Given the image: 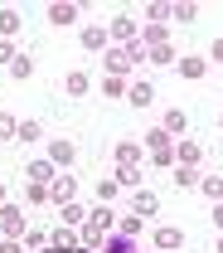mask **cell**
I'll list each match as a JSON object with an SVG mask.
<instances>
[{
  "label": "cell",
  "mask_w": 223,
  "mask_h": 253,
  "mask_svg": "<svg viewBox=\"0 0 223 253\" xmlns=\"http://www.w3.org/2000/svg\"><path fill=\"white\" fill-rule=\"evenodd\" d=\"M39 136H44L39 122H20V131H15V141H39Z\"/></svg>",
  "instance_id": "obj_30"
},
{
  "label": "cell",
  "mask_w": 223,
  "mask_h": 253,
  "mask_svg": "<svg viewBox=\"0 0 223 253\" xmlns=\"http://www.w3.org/2000/svg\"><path fill=\"white\" fill-rule=\"evenodd\" d=\"M0 205H5V185H0Z\"/></svg>",
  "instance_id": "obj_43"
},
{
  "label": "cell",
  "mask_w": 223,
  "mask_h": 253,
  "mask_svg": "<svg viewBox=\"0 0 223 253\" xmlns=\"http://www.w3.org/2000/svg\"><path fill=\"white\" fill-rule=\"evenodd\" d=\"M68 239H73V229H68V224H59V229H54V234H49V244H59V253L68 249Z\"/></svg>",
  "instance_id": "obj_33"
},
{
  "label": "cell",
  "mask_w": 223,
  "mask_h": 253,
  "mask_svg": "<svg viewBox=\"0 0 223 253\" xmlns=\"http://www.w3.org/2000/svg\"><path fill=\"white\" fill-rule=\"evenodd\" d=\"M194 15H199V5H175V15H170V20H180V25H190Z\"/></svg>",
  "instance_id": "obj_36"
},
{
  "label": "cell",
  "mask_w": 223,
  "mask_h": 253,
  "mask_svg": "<svg viewBox=\"0 0 223 253\" xmlns=\"http://www.w3.org/2000/svg\"><path fill=\"white\" fill-rule=\"evenodd\" d=\"M165 39H170V30H165V25H146V44H151V49H156V44H165Z\"/></svg>",
  "instance_id": "obj_31"
},
{
  "label": "cell",
  "mask_w": 223,
  "mask_h": 253,
  "mask_svg": "<svg viewBox=\"0 0 223 253\" xmlns=\"http://www.w3.org/2000/svg\"><path fill=\"white\" fill-rule=\"evenodd\" d=\"M112 180H117V185H127V190H141V170H136V166H122Z\"/></svg>",
  "instance_id": "obj_19"
},
{
  "label": "cell",
  "mask_w": 223,
  "mask_h": 253,
  "mask_svg": "<svg viewBox=\"0 0 223 253\" xmlns=\"http://www.w3.org/2000/svg\"><path fill=\"white\" fill-rule=\"evenodd\" d=\"M199 190L209 200H223V175H199Z\"/></svg>",
  "instance_id": "obj_22"
},
{
  "label": "cell",
  "mask_w": 223,
  "mask_h": 253,
  "mask_svg": "<svg viewBox=\"0 0 223 253\" xmlns=\"http://www.w3.org/2000/svg\"><path fill=\"white\" fill-rule=\"evenodd\" d=\"M0 253H25V249H20L15 239H5V244H0Z\"/></svg>",
  "instance_id": "obj_41"
},
{
  "label": "cell",
  "mask_w": 223,
  "mask_h": 253,
  "mask_svg": "<svg viewBox=\"0 0 223 253\" xmlns=\"http://www.w3.org/2000/svg\"><path fill=\"white\" fill-rule=\"evenodd\" d=\"M214 224L223 229V200H214Z\"/></svg>",
  "instance_id": "obj_42"
},
{
  "label": "cell",
  "mask_w": 223,
  "mask_h": 253,
  "mask_svg": "<svg viewBox=\"0 0 223 253\" xmlns=\"http://www.w3.org/2000/svg\"><path fill=\"white\" fill-rule=\"evenodd\" d=\"M180 244H185V234H180V229H170V224H165V229H156V249H180Z\"/></svg>",
  "instance_id": "obj_13"
},
{
  "label": "cell",
  "mask_w": 223,
  "mask_h": 253,
  "mask_svg": "<svg viewBox=\"0 0 223 253\" xmlns=\"http://www.w3.org/2000/svg\"><path fill=\"white\" fill-rule=\"evenodd\" d=\"M156 210H160V200L151 195V190H136V195H131V214L146 219V214H156Z\"/></svg>",
  "instance_id": "obj_10"
},
{
  "label": "cell",
  "mask_w": 223,
  "mask_h": 253,
  "mask_svg": "<svg viewBox=\"0 0 223 253\" xmlns=\"http://www.w3.org/2000/svg\"><path fill=\"white\" fill-rule=\"evenodd\" d=\"M175 73H180V78H204V73H209V59H199V54H185V59L175 63Z\"/></svg>",
  "instance_id": "obj_6"
},
{
  "label": "cell",
  "mask_w": 223,
  "mask_h": 253,
  "mask_svg": "<svg viewBox=\"0 0 223 253\" xmlns=\"http://www.w3.org/2000/svg\"><path fill=\"white\" fill-rule=\"evenodd\" d=\"M107 34L122 39V44H131V39H136V20H131V15H117V20L107 25Z\"/></svg>",
  "instance_id": "obj_9"
},
{
  "label": "cell",
  "mask_w": 223,
  "mask_h": 253,
  "mask_svg": "<svg viewBox=\"0 0 223 253\" xmlns=\"http://www.w3.org/2000/svg\"><path fill=\"white\" fill-rule=\"evenodd\" d=\"M117 161H122V166H136V161H141V146H136V141H122V146H117Z\"/></svg>",
  "instance_id": "obj_26"
},
{
  "label": "cell",
  "mask_w": 223,
  "mask_h": 253,
  "mask_svg": "<svg viewBox=\"0 0 223 253\" xmlns=\"http://www.w3.org/2000/svg\"><path fill=\"white\" fill-rule=\"evenodd\" d=\"M0 234L5 239H25L30 229H25V214L15 210V205H0Z\"/></svg>",
  "instance_id": "obj_3"
},
{
  "label": "cell",
  "mask_w": 223,
  "mask_h": 253,
  "mask_svg": "<svg viewBox=\"0 0 223 253\" xmlns=\"http://www.w3.org/2000/svg\"><path fill=\"white\" fill-rule=\"evenodd\" d=\"M209 59H214V63H223V39H214V49H209Z\"/></svg>",
  "instance_id": "obj_40"
},
{
  "label": "cell",
  "mask_w": 223,
  "mask_h": 253,
  "mask_svg": "<svg viewBox=\"0 0 223 253\" xmlns=\"http://www.w3.org/2000/svg\"><path fill=\"white\" fill-rule=\"evenodd\" d=\"M141 229H146V219H141V214H127L117 234H127V239H141Z\"/></svg>",
  "instance_id": "obj_27"
},
{
  "label": "cell",
  "mask_w": 223,
  "mask_h": 253,
  "mask_svg": "<svg viewBox=\"0 0 223 253\" xmlns=\"http://www.w3.org/2000/svg\"><path fill=\"white\" fill-rule=\"evenodd\" d=\"M0 63H15V44L10 39H0Z\"/></svg>",
  "instance_id": "obj_39"
},
{
  "label": "cell",
  "mask_w": 223,
  "mask_h": 253,
  "mask_svg": "<svg viewBox=\"0 0 223 253\" xmlns=\"http://www.w3.org/2000/svg\"><path fill=\"white\" fill-rule=\"evenodd\" d=\"M73 156H78L73 136H64V141H54V146H49V161H54V166H73Z\"/></svg>",
  "instance_id": "obj_7"
},
{
  "label": "cell",
  "mask_w": 223,
  "mask_h": 253,
  "mask_svg": "<svg viewBox=\"0 0 223 253\" xmlns=\"http://www.w3.org/2000/svg\"><path fill=\"white\" fill-rule=\"evenodd\" d=\"M25 195H30V205H44V200H49V185H34V180H30Z\"/></svg>",
  "instance_id": "obj_35"
},
{
  "label": "cell",
  "mask_w": 223,
  "mask_h": 253,
  "mask_svg": "<svg viewBox=\"0 0 223 253\" xmlns=\"http://www.w3.org/2000/svg\"><path fill=\"white\" fill-rule=\"evenodd\" d=\"M199 161H204V146L199 141H180L175 146V166H199Z\"/></svg>",
  "instance_id": "obj_8"
},
{
  "label": "cell",
  "mask_w": 223,
  "mask_h": 253,
  "mask_svg": "<svg viewBox=\"0 0 223 253\" xmlns=\"http://www.w3.org/2000/svg\"><path fill=\"white\" fill-rule=\"evenodd\" d=\"M175 185H180V190H194V185H199V170H194V166H175Z\"/></svg>",
  "instance_id": "obj_20"
},
{
  "label": "cell",
  "mask_w": 223,
  "mask_h": 253,
  "mask_svg": "<svg viewBox=\"0 0 223 253\" xmlns=\"http://www.w3.org/2000/svg\"><path fill=\"white\" fill-rule=\"evenodd\" d=\"M127 97H131V107H151V102H156V88H151V83H131Z\"/></svg>",
  "instance_id": "obj_12"
},
{
  "label": "cell",
  "mask_w": 223,
  "mask_h": 253,
  "mask_svg": "<svg viewBox=\"0 0 223 253\" xmlns=\"http://www.w3.org/2000/svg\"><path fill=\"white\" fill-rule=\"evenodd\" d=\"M185 126H190V112H180V107H170V112H165V131H170V136H180Z\"/></svg>",
  "instance_id": "obj_17"
},
{
  "label": "cell",
  "mask_w": 223,
  "mask_h": 253,
  "mask_svg": "<svg viewBox=\"0 0 223 253\" xmlns=\"http://www.w3.org/2000/svg\"><path fill=\"white\" fill-rule=\"evenodd\" d=\"M146 146H151V161H156V166H175V146H170V131H165V126H156V131L146 136Z\"/></svg>",
  "instance_id": "obj_2"
},
{
  "label": "cell",
  "mask_w": 223,
  "mask_h": 253,
  "mask_svg": "<svg viewBox=\"0 0 223 253\" xmlns=\"http://www.w3.org/2000/svg\"><path fill=\"white\" fill-rule=\"evenodd\" d=\"M146 59H151V63H175V54H170V44H156Z\"/></svg>",
  "instance_id": "obj_34"
},
{
  "label": "cell",
  "mask_w": 223,
  "mask_h": 253,
  "mask_svg": "<svg viewBox=\"0 0 223 253\" xmlns=\"http://www.w3.org/2000/svg\"><path fill=\"white\" fill-rule=\"evenodd\" d=\"M15 131H20V122H15V117H10V112H0V141H10V136H15Z\"/></svg>",
  "instance_id": "obj_32"
},
{
  "label": "cell",
  "mask_w": 223,
  "mask_h": 253,
  "mask_svg": "<svg viewBox=\"0 0 223 253\" xmlns=\"http://www.w3.org/2000/svg\"><path fill=\"white\" fill-rule=\"evenodd\" d=\"M25 244H30V249L39 253V249H44V244H49V234H44V229H30V234H25Z\"/></svg>",
  "instance_id": "obj_37"
},
{
  "label": "cell",
  "mask_w": 223,
  "mask_h": 253,
  "mask_svg": "<svg viewBox=\"0 0 223 253\" xmlns=\"http://www.w3.org/2000/svg\"><path fill=\"white\" fill-rule=\"evenodd\" d=\"M127 88H131L127 78H102V93L107 97H127Z\"/></svg>",
  "instance_id": "obj_29"
},
{
  "label": "cell",
  "mask_w": 223,
  "mask_h": 253,
  "mask_svg": "<svg viewBox=\"0 0 223 253\" xmlns=\"http://www.w3.org/2000/svg\"><path fill=\"white\" fill-rule=\"evenodd\" d=\"M88 224H93V229H102V234H112V210H107V205H97L93 214H88Z\"/></svg>",
  "instance_id": "obj_21"
},
{
  "label": "cell",
  "mask_w": 223,
  "mask_h": 253,
  "mask_svg": "<svg viewBox=\"0 0 223 253\" xmlns=\"http://www.w3.org/2000/svg\"><path fill=\"white\" fill-rule=\"evenodd\" d=\"M20 30H25V25H20V15H15V10H0V34L10 39V34H20Z\"/></svg>",
  "instance_id": "obj_23"
},
{
  "label": "cell",
  "mask_w": 223,
  "mask_h": 253,
  "mask_svg": "<svg viewBox=\"0 0 223 253\" xmlns=\"http://www.w3.org/2000/svg\"><path fill=\"white\" fill-rule=\"evenodd\" d=\"M170 15H175V5H151V10H146V20H151V25H165V20H170Z\"/></svg>",
  "instance_id": "obj_28"
},
{
  "label": "cell",
  "mask_w": 223,
  "mask_h": 253,
  "mask_svg": "<svg viewBox=\"0 0 223 253\" xmlns=\"http://www.w3.org/2000/svg\"><path fill=\"white\" fill-rule=\"evenodd\" d=\"M107 39H112V34H107V25H88V30H83V49H102Z\"/></svg>",
  "instance_id": "obj_15"
},
{
  "label": "cell",
  "mask_w": 223,
  "mask_h": 253,
  "mask_svg": "<svg viewBox=\"0 0 223 253\" xmlns=\"http://www.w3.org/2000/svg\"><path fill=\"white\" fill-rule=\"evenodd\" d=\"M30 180H34V185H54V161H34Z\"/></svg>",
  "instance_id": "obj_16"
},
{
  "label": "cell",
  "mask_w": 223,
  "mask_h": 253,
  "mask_svg": "<svg viewBox=\"0 0 223 253\" xmlns=\"http://www.w3.org/2000/svg\"><path fill=\"white\" fill-rule=\"evenodd\" d=\"M97 253H136V239H127V234H107Z\"/></svg>",
  "instance_id": "obj_11"
},
{
  "label": "cell",
  "mask_w": 223,
  "mask_h": 253,
  "mask_svg": "<svg viewBox=\"0 0 223 253\" xmlns=\"http://www.w3.org/2000/svg\"><path fill=\"white\" fill-rule=\"evenodd\" d=\"M78 229H83V249H88V253H93V249H102V239H107L102 229H93V224H78Z\"/></svg>",
  "instance_id": "obj_24"
},
{
  "label": "cell",
  "mask_w": 223,
  "mask_h": 253,
  "mask_svg": "<svg viewBox=\"0 0 223 253\" xmlns=\"http://www.w3.org/2000/svg\"><path fill=\"white\" fill-rule=\"evenodd\" d=\"M219 126H223V117H219Z\"/></svg>",
  "instance_id": "obj_45"
},
{
  "label": "cell",
  "mask_w": 223,
  "mask_h": 253,
  "mask_svg": "<svg viewBox=\"0 0 223 253\" xmlns=\"http://www.w3.org/2000/svg\"><path fill=\"white\" fill-rule=\"evenodd\" d=\"M214 253H223V239H219V249H214Z\"/></svg>",
  "instance_id": "obj_44"
},
{
  "label": "cell",
  "mask_w": 223,
  "mask_h": 253,
  "mask_svg": "<svg viewBox=\"0 0 223 253\" xmlns=\"http://www.w3.org/2000/svg\"><path fill=\"white\" fill-rule=\"evenodd\" d=\"M117 190H122L117 180H102V185H97V195H102V205H112V195H117Z\"/></svg>",
  "instance_id": "obj_38"
},
{
  "label": "cell",
  "mask_w": 223,
  "mask_h": 253,
  "mask_svg": "<svg viewBox=\"0 0 223 253\" xmlns=\"http://www.w3.org/2000/svg\"><path fill=\"white\" fill-rule=\"evenodd\" d=\"M49 200H54V205H73V200H78V180H73V175L54 180V185H49Z\"/></svg>",
  "instance_id": "obj_5"
},
{
  "label": "cell",
  "mask_w": 223,
  "mask_h": 253,
  "mask_svg": "<svg viewBox=\"0 0 223 253\" xmlns=\"http://www.w3.org/2000/svg\"><path fill=\"white\" fill-rule=\"evenodd\" d=\"M10 73H15V78H30V73H34V54H15Z\"/></svg>",
  "instance_id": "obj_25"
},
{
  "label": "cell",
  "mask_w": 223,
  "mask_h": 253,
  "mask_svg": "<svg viewBox=\"0 0 223 253\" xmlns=\"http://www.w3.org/2000/svg\"><path fill=\"white\" fill-rule=\"evenodd\" d=\"M107 78H127L131 68H136V63H146V49H141V44H127V49H107Z\"/></svg>",
  "instance_id": "obj_1"
},
{
  "label": "cell",
  "mask_w": 223,
  "mask_h": 253,
  "mask_svg": "<svg viewBox=\"0 0 223 253\" xmlns=\"http://www.w3.org/2000/svg\"><path fill=\"white\" fill-rule=\"evenodd\" d=\"M49 25H78V5H73V0H54V5H49Z\"/></svg>",
  "instance_id": "obj_4"
},
{
  "label": "cell",
  "mask_w": 223,
  "mask_h": 253,
  "mask_svg": "<svg viewBox=\"0 0 223 253\" xmlns=\"http://www.w3.org/2000/svg\"><path fill=\"white\" fill-rule=\"evenodd\" d=\"M64 93L68 97H83V93H88V73H68V78H64Z\"/></svg>",
  "instance_id": "obj_18"
},
{
  "label": "cell",
  "mask_w": 223,
  "mask_h": 253,
  "mask_svg": "<svg viewBox=\"0 0 223 253\" xmlns=\"http://www.w3.org/2000/svg\"><path fill=\"white\" fill-rule=\"evenodd\" d=\"M59 219H64L68 229H78V224H88V214H83V205L73 200V205H59Z\"/></svg>",
  "instance_id": "obj_14"
}]
</instances>
